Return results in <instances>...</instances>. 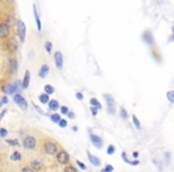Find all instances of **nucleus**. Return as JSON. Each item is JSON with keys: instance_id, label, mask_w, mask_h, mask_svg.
<instances>
[{"instance_id": "39", "label": "nucleus", "mask_w": 174, "mask_h": 172, "mask_svg": "<svg viewBox=\"0 0 174 172\" xmlns=\"http://www.w3.org/2000/svg\"><path fill=\"white\" fill-rule=\"evenodd\" d=\"M33 105V108H35V109H36V111H37V112H38V114H41V115H45V116H47V114H45V112H44L43 110H42V109H40V108L37 107V105H36V104H32Z\"/></svg>"}, {"instance_id": "16", "label": "nucleus", "mask_w": 174, "mask_h": 172, "mask_svg": "<svg viewBox=\"0 0 174 172\" xmlns=\"http://www.w3.org/2000/svg\"><path fill=\"white\" fill-rule=\"evenodd\" d=\"M30 72L29 71H25V74H24V78H23V81H22V88H28L29 85H30Z\"/></svg>"}, {"instance_id": "45", "label": "nucleus", "mask_w": 174, "mask_h": 172, "mask_svg": "<svg viewBox=\"0 0 174 172\" xmlns=\"http://www.w3.org/2000/svg\"><path fill=\"white\" fill-rule=\"evenodd\" d=\"M67 116L70 118V119H74L75 118V114L73 112V111H68V114H67Z\"/></svg>"}, {"instance_id": "15", "label": "nucleus", "mask_w": 174, "mask_h": 172, "mask_svg": "<svg viewBox=\"0 0 174 172\" xmlns=\"http://www.w3.org/2000/svg\"><path fill=\"white\" fill-rule=\"evenodd\" d=\"M87 158H88L89 162H91V164H92L93 166H100L101 161H100V159H99L98 157H96V155H93L92 153L87 152Z\"/></svg>"}, {"instance_id": "5", "label": "nucleus", "mask_w": 174, "mask_h": 172, "mask_svg": "<svg viewBox=\"0 0 174 172\" xmlns=\"http://www.w3.org/2000/svg\"><path fill=\"white\" fill-rule=\"evenodd\" d=\"M104 98H105L106 104H108V112L110 115H115V112H116V100L113 99V97L111 95H104Z\"/></svg>"}, {"instance_id": "3", "label": "nucleus", "mask_w": 174, "mask_h": 172, "mask_svg": "<svg viewBox=\"0 0 174 172\" xmlns=\"http://www.w3.org/2000/svg\"><path fill=\"white\" fill-rule=\"evenodd\" d=\"M21 88H22V81L16 80L14 83L7 85L6 88H4V92H5L6 95H16V93H18V91H19Z\"/></svg>"}, {"instance_id": "40", "label": "nucleus", "mask_w": 174, "mask_h": 172, "mask_svg": "<svg viewBox=\"0 0 174 172\" xmlns=\"http://www.w3.org/2000/svg\"><path fill=\"white\" fill-rule=\"evenodd\" d=\"M19 172H33V170L30 167V166H24Z\"/></svg>"}, {"instance_id": "38", "label": "nucleus", "mask_w": 174, "mask_h": 172, "mask_svg": "<svg viewBox=\"0 0 174 172\" xmlns=\"http://www.w3.org/2000/svg\"><path fill=\"white\" fill-rule=\"evenodd\" d=\"M7 103H9V98H7V96H4L2 97V99L0 100V107L4 105V104H7Z\"/></svg>"}, {"instance_id": "8", "label": "nucleus", "mask_w": 174, "mask_h": 172, "mask_svg": "<svg viewBox=\"0 0 174 172\" xmlns=\"http://www.w3.org/2000/svg\"><path fill=\"white\" fill-rule=\"evenodd\" d=\"M10 32H11L10 25L5 24L4 22H0V38H1V40L7 38V37L10 36Z\"/></svg>"}, {"instance_id": "23", "label": "nucleus", "mask_w": 174, "mask_h": 172, "mask_svg": "<svg viewBox=\"0 0 174 172\" xmlns=\"http://www.w3.org/2000/svg\"><path fill=\"white\" fill-rule=\"evenodd\" d=\"M6 143L9 145V146H12V147H18L21 143H19V141L16 139L13 140H6Z\"/></svg>"}, {"instance_id": "37", "label": "nucleus", "mask_w": 174, "mask_h": 172, "mask_svg": "<svg viewBox=\"0 0 174 172\" xmlns=\"http://www.w3.org/2000/svg\"><path fill=\"white\" fill-rule=\"evenodd\" d=\"M60 111H61V115H67L68 111H69V109L67 107H60Z\"/></svg>"}, {"instance_id": "25", "label": "nucleus", "mask_w": 174, "mask_h": 172, "mask_svg": "<svg viewBox=\"0 0 174 172\" xmlns=\"http://www.w3.org/2000/svg\"><path fill=\"white\" fill-rule=\"evenodd\" d=\"M23 99H24V97H23L21 93H16V95H13V100H14V103H16V104H19Z\"/></svg>"}, {"instance_id": "47", "label": "nucleus", "mask_w": 174, "mask_h": 172, "mask_svg": "<svg viewBox=\"0 0 174 172\" xmlns=\"http://www.w3.org/2000/svg\"><path fill=\"white\" fill-rule=\"evenodd\" d=\"M138 155H140V153H138V152H136V150H135V152H132V158L137 159V158H138Z\"/></svg>"}, {"instance_id": "26", "label": "nucleus", "mask_w": 174, "mask_h": 172, "mask_svg": "<svg viewBox=\"0 0 174 172\" xmlns=\"http://www.w3.org/2000/svg\"><path fill=\"white\" fill-rule=\"evenodd\" d=\"M50 119L54 122V123H59V121L61 119V115L60 114H53V115H50Z\"/></svg>"}, {"instance_id": "29", "label": "nucleus", "mask_w": 174, "mask_h": 172, "mask_svg": "<svg viewBox=\"0 0 174 172\" xmlns=\"http://www.w3.org/2000/svg\"><path fill=\"white\" fill-rule=\"evenodd\" d=\"M119 114H120V117L123 118V119H127V118H128V111H127L123 107L120 108Z\"/></svg>"}, {"instance_id": "12", "label": "nucleus", "mask_w": 174, "mask_h": 172, "mask_svg": "<svg viewBox=\"0 0 174 172\" xmlns=\"http://www.w3.org/2000/svg\"><path fill=\"white\" fill-rule=\"evenodd\" d=\"M32 12H33V17H35V22H36L37 30L41 31V30H42V23H41V18H40V16H38V11H37V7H36L35 4L32 5Z\"/></svg>"}, {"instance_id": "31", "label": "nucleus", "mask_w": 174, "mask_h": 172, "mask_svg": "<svg viewBox=\"0 0 174 172\" xmlns=\"http://www.w3.org/2000/svg\"><path fill=\"white\" fill-rule=\"evenodd\" d=\"M59 127L60 128H66L67 127V124H68V122H67V119H63V118H61L60 121H59Z\"/></svg>"}, {"instance_id": "30", "label": "nucleus", "mask_w": 174, "mask_h": 172, "mask_svg": "<svg viewBox=\"0 0 174 172\" xmlns=\"http://www.w3.org/2000/svg\"><path fill=\"white\" fill-rule=\"evenodd\" d=\"M167 99L169 100V103H174V91L167 92Z\"/></svg>"}, {"instance_id": "7", "label": "nucleus", "mask_w": 174, "mask_h": 172, "mask_svg": "<svg viewBox=\"0 0 174 172\" xmlns=\"http://www.w3.org/2000/svg\"><path fill=\"white\" fill-rule=\"evenodd\" d=\"M6 48L10 53H16L19 48V44H18V41L14 38V37H9L7 41H6Z\"/></svg>"}, {"instance_id": "27", "label": "nucleus", "mask_w": 174, "mask_h": 172, "mask_svg": "<svg viewBox=\"0 0 174 172\" xmlns=\"http://www.w3.org/2000/svg\"><path fill=\"white\" fill-rule=\"evenodd\" d=\"M63 172H79V171L76 170L75 166H73V165H67L65 167V170H63Z\"/></svg>"}, {"instance_id": "13", "label": "nucleus", "mask_w": 174, "mask_h": 172, "mask_svg": "<svg viewBox=\"0 0 174 172\" xmlns=\"http://www.w3.org/2000/svg\"><path fill=\"white\" fill-rule=\"evenodd\" d=\"M143 42L148 45H154V37H153V33L149 30L143 32Z\"/></svg>"}, {"instance_id": "4", "label": "nucleus", "mask_w": 174, "mask_h": 172, "mask_svg": "<svg viewBox=\"0 0 174 172\" xmlns=\"http://www.w3.org/2000/svg\"><path fill=\"white\" fill-rule=\"evenodd\" d=\"M17 33H18V37L21 40V42H25V38H26V25L23 21L17 22Z\"/></svg>"}, {"instance_id": "1", "label": "nucleus", "mask_w": 174, "mask_h": 172, "mask_svg": "<svg viewBox=\"0 0 174 172\" xmlns=\"http://www.w3.org/2000/svg\"><path fill=\"white\" fill-rule=\"evenodd\" d=\"M44 152L48 154V155H56V153L60 150L59 148V145L55 142V141H45L43 145Z\"/></svg>"}, {"instance_id": "28", "label": "nucleus", "mask_w": 174, "mask_h": 172, "mask_svg": "<svg viewBox=\"0 0 174 172\" xmlns=\"http://www.w3.org/2000/svg\"><path fill=\"white\" fill-rule=\"evenodd\" d=\"M132 123L135 124L136 128H141V123H140V119L136 117V115H132Z\"/></svg>"}, {"instance_id": "35", "label": "nucleus", "mask_w": 174, "mask_h": 172, "mask_svg": "<svg viewBox=\"0 0 174 172\" xmlns=\"http://www.w3.org/2000/svg\"><path fill=\"white\" fill-rule=\"evenodd\" d=\"M101 172H113V166H112V165H106V166L101 170Z\"/></svg>"}, {"instance_id": "33", "label": "nucleus", "mask_w": 174, "mask_h": 172, "mask_svg": "<svg viewBox=\"0 0 174 172\" xmlns=\"http://www.w3.org/2000/svg\"><path fill=\"white\" fill-rule=\"evenodd\" d=\"M115 150H116V148H115V146H113V145H110V146H108V150H106V153H108L109 155H112V154L115 153Z\"/></svg>"}, {"instance_id": "46", "label": "nucleus", "mask_w": 174, "mask_h": 172, "mask_svg": "<svg viewBox=\"0 0 174 172\" xmlns=\"http://www.w3.org/2000/svg\"><path fill=\"white\" fill-rule=\"evenodd\" d=\"M91 112H92V115H93V116H97V114H98V110H97L96 108L91 107Z\"/></svg>"}, {"instance_id": "24", "label": "nucleus", "mask_w": 174, "mask_h": 172, "mask_svg": "<svg viewBox=\"0 0 174 172\" xmlns=\"http://www.w3.org/2000/svg\"><path fill=\"white\" fill-rule=\"evenodd\" d=\"M44 48H45V50H47V53H51L53 52V43L50 42V41H47V42L44 43Z\"/></svg>"}, {"instance_id": "34", "label": "nucleus", "mask_w": 174, "mask_h": 172, "mask_svg": "<svg viewBox=\"0 0 174 172\" xmlns=\"http://www.w3.org/2000/svg\"><path fill=\"white\" fill-rule=\"evenodd\" d=\"M9 134V130L6 128H0V138H6Z\"/></svg>"}, {"instance_id": "18", "label": "nucleus", "mask_w": 174, "mask_h": 172, "mask_svg": "<svg viewBox=\"0 0 174 172\" xmlns=\"http://www.w3.org/2000/svg\"><path fill=\"white\" fill-rule=\"evenodd\" d=\"M43 167V162L41 160H32L31 161V169L32 170H41Z\"/></svg>"}, {"instance_id": "9", "label": "nucleus", "mask_w": 174, "mask_h": 172, "mask_svg": "<svg viewBox=\"0 0 174 172\" xmlns=\"http://www.w3.org/2000/svg\"><path fill=\"white\" fill-rule=\"evenodd\" d=\"M89 139H91L92 145H93L96 148L100 150V148L103 147V139H101L100 136L96 135V134H89Z\"/></svg>"}, {"instance_id": "17", "label": "nucleus", "mask_w": 174, "mask_h": 172, "mask_svg": "<svg viewBox=\"0 0 174 172\" xmlns=\"http://www.w3.org/2000/svg\"><path fill=\"white\" fill-rule=\"evenodd\" d=\"M48 107H49V109H50L51 111H56V110L60 109V103H59L56 99H50V100L48 102Z\"/></svg>"}, {"instance_id": "41", "label": "nucleus", "mask_w": 174, "mask_h": 172, "mask_svg": "<svg viewBox=\"0 0 174 172\" xmlns=\"http://www.w3.org/2000/svg\"><path fill=\"white\" fill-rule=\"evenodd\" d=\"M122 159L125 161L127 164H129V162H130V160L128 159V157H127V154H125V152H123V153H122Z\"/></svg>"}, {"instance_id": "2", "label": "nucleus", "mask_w": 174, "mask_h": 172, "mask_svg": "<svg viewBox=\"0 0 174 172\" xmlns=\"http://www.w3.org/2000/svg\"><path fill=\"white\" fill-rule=\"evenodd\" d=\"M22 146L25 148V150H32L36 148V146H37V140L35 136H31V135H29V136H25L24 140H23L22 142Z\"/></svg>"}, {"instance_id": "22", "label": "nucleus", "mask_w": 174, "mask_h": 172, "mask_svg": "<svg viewBox=\"0 0 174 172\" xmlns=\"http://www.w3.org/2000/svg\"><path fill=\"white\" fill-rule=\"evenodd\" d=\"M10 159H11L12 161H19V160H22V154L19 153V152H13L11 154V157H10Z\"/></svg>"}, {"instance_id": "44", "label": "nucleus", "mask_w": 174, "mask_h": 172, "mask_svg": "<svg viewBox=\"0 0 174 172\" xmlns=\"http://www.w3.org/2000/svg\"><path fill=\"white\" fill-rule=\"evenodd\" d=\"M75 97H76V99H79V100H82V99H84V95H82L81 92H76Z\"/></svg>"}, {"instance_id": "19", "label": "nucleus", "mask_w": 174, "mask_h": 172, "mask_svg": "<svg viewBox=\"0 0 174 172\" xmlns=\"http://www.w3.org/2000/svg\"><path fill=\"white\" fill-rule=\"evenodd\" d=\"M89 104H91V107L96 108L97 110H100V109H101V104H100V102H99L97 98H91V99H89Z\"/></svg>"}, {"instance_id": "42", "label": "nucleus", "mask_w": 174, "mask_h": 172, "mask_svg": "<svg viewBox=\"0 0 174 172\" xmlns=\"http://www.w3.org/2000/svg\"><path fill=\"white\" fill-rule=\"evenodd\" d=\"M7 114V109H4L1 112H0V122H1V119L5 117V115Z\"/></svg>"}, {"instance_id": "32", "label": "nucleus", "mask_w": 174, "mask_h": 172, "mask_svg": "<svg viewBox=\"0 0 174 172\" xmlns=\"http://www.w3.org/2000/svg\"><path fill=\"white\" fill-rule=\"evenodd\" d=\"M18 105H19V108H21V109H23V110H26V109H28V102H26V99L24 98V99H23V100L19 103V104H18Z\"/></svg>"}, {"instance_id": "21", "label": "nucleus", "mask_w": 174, "mask_h": 172, "mask_svg": "<svg viewBox=\"0 0 174 172\" xmlns=\"http://www.w3.org/2000/svg\"><path fill=\"white\" fill-rule=\"evenodd\" d=\"M38 100L42 103V104H48V102L50 100V98L48 95H45V93H41L40 96H38Z\"/></svg>"}, {"instance_id": "6", "label": "nucleus", "mask_w": 174, "mask_h": 172, "mask_svg": "<svg viewBox=\"0 0 174 172\" xmlns=\"http://www.w3.org/2000/svg\"><path fill=\"white\" fill-rule=\"evenodd\" d=\"M55 157H56V161L59 164H61V165H67L69 162V159H70L69 154L66 150H59Z\"/></svg>"}, {"instance_id": "14", "label": "nucleus", "mask_w": 174, "mask_h": 172, "mask_svg": "<svg viewBox=\"0 0 174 172\" xmlns=\"http://www.w3.org/2000/svg\"><path fill=\"white\" fill-rule=\"evenodd\" d=\"M49 72H50V67L47 64H44L41 66L40 71H38V76H40L41 79H44V78H47V75L49 74Z\"/></svg>"}, {"instance_id": "43", "label": "nucleus", "mask_w": 174, "mask_h": 172, "mask_svg": "<svg viewBox=\"0 0 174 172\" xmlns=\"http://www.w3.org/2000/svg\"><path fill=\"white\" fill-rule=\"evenodd\" d=\"M129 165H131V166H137V165H140V160L138 159H136V160H132L129 162Z\"/></svg>"}, {"instance_id": "20", "label": "nucleus", "mask_w": 174, "mask_h": 172, "mask_svg": "<svg viewBox=\"0 0 174 172\" xmlns=\"http://www.w3.org/2000/svg\"><path fill=\"white\" fill-rule=\"evenodd\" d=\"M54 92H55L54 86H51L50 84H47V85L44 86V93H45V95L50 96V95H53Z\"/></svg>"}, {"instance_id": "10", "label": "nucleus", "mask_w": 174, "mask_h": 172, "mask_svg": "<svg viewBox=\"0 0 174 172\" xmlns=\"http://www.w3.org/2000/svg\"><path fill=\"white\" fill-rule=\"evenodd\" d=\"M54 61L55 64L59 69H62L63 68V54L61 52H56L54 54Z\"/></svg>"}, {"instance_id": "11", "label": "nucleus", "mask_w": 174, "mask_h": 172, "mask_svg": "<svg viewBox=\"0 0 174 172\" xmlns=\"http://www.w3.org/2000/svg\"><path fill=\"white\" fill-rule=\"evenodd\" d=\"M7 66H9V69L12 74H16L17 71H18V62L14 57H9L7 60Z\"/></svg>"}, {"instance_id": "36", "label": "nucleus", "mask_w": 174, "mask_h": 172, "mask_svg": "<svg viewBox=\"0 0 174 172\" xmlns=\"http://www.w3.org/2000/svg\"><path fill=\"white\" fill-rule=\"evenodd\" d=\"M76 165H78V166H79V167L81 169V170H84V171H85V170L87 169L86 165H85V164H84L82 161H80V160H76Z\"/></svg>"}]
</instances>
